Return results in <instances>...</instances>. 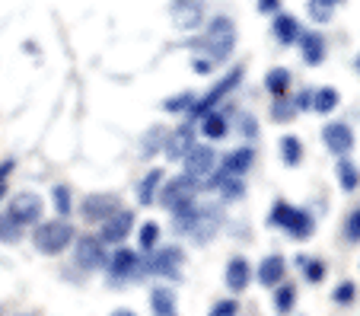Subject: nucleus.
Wrapping results in <instances>:
<instances>
[{"mask_svg":"<svg viewBox=\"0 0 360 316\" xmlns=\"http://www.w3.org/2000/svg\"><path fill=\"white\" fill-rule=\"evenodd\" d=\"M217 192H220V198L230 205V201H243L245 198V182L243 179H236V176H224L217 182Z\"/></svg>","mask_w":360,"mask_h":316,"instance_id":"nucleus-34","label":"nucleus"},{"mask_svg":"<svg viewBox=\"0 0 360 316\" xmlns=\"http://www.w3.org/2000/svg\"><path fill=\"white\" fill-rule=\"evenodd\" d=\"M214 68H217V64H214L211 58H204V55H195V61H191V70H195V74H201V77H207Z\"/></svg>","mask_w":360,"mask_h":316,"instance_id":"nucleus-44","label":"nucleus"},{"mask_svg":"<svg viewBox=\"0 0 360 316\" xmlns=\"http://www.w3.org/2000/svg\"><path fill=\"white\" fill-rule=\"evenodd\" d=\"M281 10V0H259V13H278Z\"/></svg>","mask_w":360,"mask_h":316,"instance_id":"nucleus-46","label":"nucleus"},{"mask_svg":"<svg viewBox=\"0 0 360 316\" xmlns=\"http://www.w3.org/2000/svg\"><path fill=\"white\" fill-rule=\"evenodd\" d=\"M160 236H163V227H160L157 220H147V224H141V227H137V249L150 255L153 249L160 246Z\"/></svg>","mask_w":360,"mask_h":316,"instance_id":"nucleus-30","label":"nucleus"},{"mask_svg":"<svg viewBox=\"0 0 360 316\" xmlns=\"http://www.w3.org/2000/svg\"><path fill=\"white\" fill-rule=\"evenodd\" d=\"M271 118H274L278 125H290L293 118H297V109H293V99H290V96L274 99V106H271Z\"/></svg>","mask_w":360,"mask_h":316,"instance_id":"nucleus-36","label":"nucleus"},{"mask_svg":"<svg viewBox=\"0 0 360 316\" xmlns=\"http://www.w3.org/2000/svg\"><path fill=\"white\" fill-rule=\"evenodd\" d=\"M172 4H179V0H172Z\"/></svg>","mask_w":360,"mask_h":316,"instance_id":"nucleus-50","label":"nucleus"},{"mask_svg":"<svg viewBox=\"0 0 360 316\" xmlns=\"http://www.w3.org/2000/svg\"><path fill=\"white\" fill-rule=\"evenodd\" d=\"M345 240L347 243H360V208H354L345 220Z\"/></svg>","mask_w":360,"mask_h":316,"instance_id":"nucleus-41","label":"nucleus"},{"mask_svg":"<svg viewBox=\"0 0 360 316\" xmlns=\"http://www.w3.org/2000/svg\"><path fill=\"white\" fill-rule=\"evenodd\" d=\"M198 192H201V186H198L195 179H188V176L182 172V176L163 179V186H160L157 201L166 208V211H179V208L195 205V201H198Z\"/></svg>","mask_w":360,"mask_h":316,"instance_id":"nucleus-8","label":"nucleus"},{"mask_svg":"<svg viewBox=\"0 0 360 316\" xmlns=\"http://www.w3.org/2000/svg\"><path fill=\"white\" fill-rule=\"evenodd\" d=\"M217 163H220V157H217V151H214V144H195L182 157V166H185L182 172L188 179H195L198 186H201V182H207V179L214 176Z\"/></svg>","mask_w":360,"mask_h":316,"instance_id":"nucleus-11","label":"nucleus"},{"mask_svg":"<svg viewBox=\"0 0 360 316\" xmlns=\"http://www.w3.org/2000/svg\"><path fill=\"white\" fill-rule=\"evenodd\" d=\"M147 303H150V316H179L176 291L166 288V284H153L147 294Z\"/></svg>","mask_w":360,"mask_h":316,"instance_id":"nucleus-20","label":"nucleus"},{"mask_svg":"<svg viewBox=\"0 0 360 316\" xmlns=\"http://www.w3.org/2000/svg\"><path fill=\"white\" fill-rule=\"evenodd\" d=\"M243 77H245V70H243V68H230V70H226L224 80L214 83V87L207 89V93H204L201 99H195V106H191L188 115H185V118H188V125H195V122H201L204 115L217 112V109H220V103H224V99L230 96L233 89H236L239 83H243Z\"/></svg>","mask_w":360,"mask_h":316,"instance_id":"nucleus-5","label":"nucleus"},{"mask_svg":"<svg viewBox=\"0 0 360 316\" xmlns=\"http://www.w3.org/2000/svg\"><path fill=\"white\" fill-rule=\"evenodd\" d=\"M7 214L20 230H32L35 224L45 220V198H41L39 192H20L10 198Z\"/></svg>","mask_w":360,"mask_h":316,"instance_id":"nucleus-9","label":"nucleus"},{"mask_svg":"<svg viewBox=\"0 0 360 316\" xmlns=\"http://www.w3.org/2000/svg\"><path fill=\"white\" fill-rule=\"evenodd\" d=\"M51 205H55V211L68 220L70 214H74V195H70V186H55L51 189Z\"/></svg>","mask_w":360,"mask_h":316,"instance_id":"nucleus-35","label":"nucleus"},{"mask_svg":"<svg viewBox=\"0 0 360 316\" xmlns=\"http://www.w3.org/2000/svg\"><path fill=\"white\" fill-rule=\"evenodd\" d=\"M137 227V214L131 211V208H122V211H115L105 224H99V240L105 243V246H124V240H128L131 234H134Z\"/></svg>","mask_w":360,"mask_h":316,"instance_id":"nucleus-14","label":"nucleus"},{"mask_svg":"<svg viewBox=\"0 0 360 316\" xmlns=\"http://www.w3.org/2000/svg\"><path fill=\"white\" fill-rule=\"evenodd\" d=\"M335 170H338V186L345 189V192H354V189H360V170H357V163H354L351 157H338Z\"/></svg>","mask_w":360,"mask_h":316,"instance_id":"nucleus-29","label":"nucleus"},{"mask_svg":"<svg viewBox=\"0 0 360 316\" xmlns=\"http://www.w3.org/2000/svg\"><path fill=\"white\" fill-rule=\"evenodd\" d=\"M163 179H166V172L160 170V166H153V170H150L147 176L137 182V205H143V208L153 205V201H157V195H160V186H163Z\"/></svg>","mask_w":360,"mask_h":316,"instance_id":"nucleus-22","label":"nucleus"},{"mask_svg":"<svg viewBox=\"0 0 360 316\" xmlns=\"http://www.w3.org/2000/svg\"><path fill=\"white\" fill-rule=\"evenodd\" d=\"M224 282H226V291H230V294H243L252 282V262L243 259V255H233L224 268Z\"/></svg>","mask_w":360,"mask_h":316,"instance_id":"nucleus-17","label":"nucleus"},{"mask_svg":"<svg viewBox=\"0 0 360 316\" xmlns=\"http://www.w3.org/2000/svg\"><path fill=\"white\" fill-rule=\"evenodd\" d=\"M354 131L347 122H328L326 128H322V144L328 147V153H335V157H347V153L354 151Z\"/></svg>","mask_w":360,"mask_h":316,"instance_id":"nucleus-15","label":"nucleus"},{"mask_svg":"<svg viewBox=\"0 0 360 316\" xmlns=\"http://www.w3.org/2000/svg\"><path fill=\"white\" fill-rule=\"evenodd\" d=\"M182 268H185V249L179 246V243L157 246L143 259V275L166 278V282H179V278H182Z\"/></svg>","mask_w":360,"mask_h":316,"instance_id":"nucleus-6","label":"nucleus"},{"mask_svg":"<svg viewBox=\"0 0 360 316\" xmlns=\"http://www.w3.org/2000/svg\"><path fill=\"white\" fill-rule=\"evenodd\" d=\"M13 170H16V160H4V163H0V201L7 198V182H10V176H13Z\"/></svg>","mask_w":360,"mask_h":316,"instance_id":"nucleus-42","label":"nucleus"},{"mask_svg":"<svg viewBox=\"0 0 360 316\" xmlns=\"http://www.w3.org/2000/svg\"><path fill=\"white\" fill-rule=\"evenodd\" d=\"M224 227V208L220 205H188L172 211V230L179 236H191L198 246L211 243L217 236V230Z\"/></svg>","mask_w":360,"mask_h":316,"instance_id":"nucleus-1","label":"nucleus"},{"mask_svg":"<svg viewBox=\"0 0 360 316\" xmlns=\"http://www.w3.org/2000/svg\"><path fill=\"white\" fill-rule=\"evenodd\" d=\"M332 301L338 303V307H347V303H354V301H357V284H354V282H341L338 288L332 291Z\"/></svg>","mask_w":360,"mask_h":316,"instance_id":"nucleus-39","label":"nucleus"},{"mask_svg":"<svg viewBox=\"0 0 360 316\" xmlns=\"http://www.w3.org/2000/svg\"><path fill=\"white\" fill-rule=\"evenodd\" d=\"M109 316H137V313H134V310H131V307H118V310H112Z\"/></svg>","mask_w":360,"mask_h":316,"instance_id":"nucleus-47","label":"nucleus"},{"mask_svg":"<svg viewBox=\"0 0 360 316\" xmlns=\"http://www.w3.org/2000/svg\"><path fill=\"white\" fill-rule=\"evenodd\" d=\"M284 275H287V259L281 253H271V255H265V259L259 262V268H255V278H259V284L262 288H278L281 282H284Z\"/></svg>","mask_w":360,"mask_h":316,"instance_id":"nucleus-18","label":"nucleus"},{"mask_svg":"<svg viewBox=\"0 0 360 316\" xmlns=\"http://www.w3.org/2000/svg\"><path fill=\"white\" fill-rule=\"evenodd\" d=\"M204 20V4L201 0H179L172 4V23L179 29H198Z\"/></svg>","mask_w":360,"mask_h":316,"instance_id":"nucleus-21","label":"nucleus"},{"mask_svg":"<svg viewBox=\"0 0 360 316\" xmlns=\"http://www.w3.org/2000/svg\"><path fill=\"white\" fill-rule=\"evenodd\" d=\"M300 45V55H303V61L309 64V68H319L322 61H326V35L316 32V29H309V32H300L297 39Z\"/></svg>","mask_w":360,"mask_h":316,"instance_id":"nucleus-19","label":"nucleus"},{"mask_svg":"<svg viewBox=\"0 0 360 316\" xmlns=\"http://www.w3.org/2000/svg\"><path fill=\"white\" fill-rule=\"evenodd\" d=\"M74 259L83 272H102L105 262H109V253H105V243H102L96 234H77Z\"/></svg>","mask_w":360,"mask_h":316,"instance_id":"nucleus-12","label":"nucleus"},{"mask_svg":"<svg viewBox=\"0 0 360 316\" xmlns=\"http://www.w3.org/2000/svg\"><path fill=\"white\" fill-rule=\"evenodd\" d=\"M297 268H300V275H303V282H309V284H322L328 275V265L322 259H316V255H297Z\"/></svg>","mask_w":360,"mask_h":316,"instance_id":"nucleus-26","label":"nucleus"},{"mask_svg":"<svg viewBox=\"0 0 360 316\" xmlns=\"http://www.w3.org/2000/svg\"><path fill=\"white\" fill-rule=\"evenodd\" d=\"M74 240H77V227L64 217L41 220V224L32 227V246L41 255H61L64 249L74 246Z\"/></svg>","mask_w":360,"mask_h":316,"instance_id":"nucleus-3","label":"nucleus"},{"mask_svg":"<svg viewBox=\"0 0 360 316\" xmlns=\"http://www.w3.org/2000/svg\"><path fill=\"white\" fill-rule=\"evenodd\" d=\"M354 68H357V74H360V55H357V58H354Z\"/></svg>","mask_w":360,"mask_h":316,"instance_id":"nucleus-48","label":"nucleus"},{"mask_svg":"<svg viewBox=\"0 0 360 316\" xmlns=\"http://www.w3.org/2000/svg\"><path fill=\"white\" fill-rule=\"evenodd\" d=\"M102 272H105V278H109L112 284H128L143 275V259L137 249L115 246V253H109V262H105Z\"/></svg>","mask_w":360,"mask_h":316,"instance_id":"nucleus-7","label":"nucleus"},{"mask_svg":"<svg viewBox=\"0 0 360 316\" xmlns=\"http://www.w3.org/2000/svg\"><path fill=\"white\" fill-rule=\"evenodd\" d=\"M195 144H198V141H195V128L185 122V125H179L176 131H166L163 157H166V160H182Z\"/></svg>","mask_w":360,"mask_h":316,"instance_id":"nucleus-16","label":"nucleus"},{"mask_svg":"<svg viewBox=\"0 0 360 316\" xmlns=\"http://www.w3.org/2000/svg\"><path fill=\"white\" fill-rule=\"evenodd\" d=\"M198 49H201L204 58H211L214 64H224L226 58L233 55V49H236V26H233V20L217 16V20L207 23L201 42H198Z\"/></svg>","mask_w":360,"mask_h":316,"instance_id":"nucleus-4","label":"nucleus"},{"mask_svg":"<svg viewBox=\"0 0 360 316\" xmlns=\"http://www.w3.org/2000/svg\"><path fill=\"white\" fill-rule=\"evenodd\" d=\"M22 234H26V230L16 227L13 220H10V214H7V211H0V243L13 246V243H20V240H22Z\"/></svg>","mask_w":360,"mask_h":316,"instance_id":"nucleus-37","label":"nucleus"},{"mask_svg":"<svg viewBox=\"0 0 360 316\" xmlns=\"http://www.w3.org/2000/svg\"><path fill=\"white\" fill-rule=\"evenodd\" d=\"M290 83H293V74L287 68H271L265 74V89L271 93L274 99L287 96V93H290Z\"/></svg>","mask_w":360,"mask_h":316,"instance_id":"nucleus-28","label":"nucleus"},{"mask_svg":"<svg viewBox=\"0 0 360 316\" xmlns=\"http://www.w3.org/2000/svg\"><path fill=\"white\" fill-rule=\"evenodd\" d=\"M239 131H243L245 141H255V138H259V122H255V115H243V122H239Z\"/></svg>","mask_w":360,"mask_h":316,"instance_id":"nucleus-43","label":"nucleus"},{"mask_svg":"<svg viewBox=\"0 0 360 316\" xmlns=\"http://www.w3.org/2000/svg\"><path fill=\"white\" fill-rule=\"evenodd\" d=\"M207 316H239V301L236 297H220Z\"/></svg>","mask_w":360,"mask_h":316,"instance_id":"nucleus-40","label":"nucleus"},{"mask_svg":"<svg viewBox=\"0 0 360 316\" xmlns=\"http://www.w3.org/2000/svg\"><path fill=\"white\" fill-rule=\"evenodd\" d=\"M268 227H278L284 234H290L293 240H309L316 234V217L313 211H306V208H297L290 201L278 198L271 205V214H268Z\"/></svg>","mask_w":360,"mask_h":316,"instance_id":"nucleus-2","label":"nucleus"},{"mask_svg":"<svg viewBox=\"0 0 360 316\" xmlns=\"http://www.w3.org/2000/svg\"><path fill=\"white\" fill-rule=\"evenodd\" d=\"M300 32H303V26H300L297 16H290V13H274V39H278L281 45H297Z\"/></svg>","mask_w":360,"mask_h":316,"instance_id":"nucleus-24","label":"nucleus"},{"mask_svg":"<svg viewBox=\"0 0 360 316\" xmlns=\"http://www.w3.org/2000/svg\"><path fill=\"white\" fill-rule=\"evenodd\" d=\"M335 4H341V0H309V16H313L316 23H328Z\"/></svg>","mask_w":360,"mask_h":316,"instance_id":"nucleus-38","label":"nucleus"},{"mask_svg":"<svg viewBox=\"0 0 360 316\" xmlns=\"http://www.w3.org/2000/svg\"><path fill=\"white\" fill-rule=\"evenodd\" d=\"M0 316H4V310H0Z\"/></svg>","mask_w":360,"mask_h":316,"instance_id":"nucleus-49","label":"nucleus"},{"mask_svg":"<svg viewBox=\"0 0 360 316\" xmlns=\"http://www.w3.org/2000/svg\"><path fill=\"white\" fill-rule=\"evenodd\" d=\"M271 307H274V313H278V316H290V313H293V307H297V284L281 282L278 288H274Z\"/></svg>","mask_w":360,"mask_h":316,"instance_id":"nucleus-27","label":"nucleus"},{"mask_svg":"<svg viewBox=\"0 0 360 316\" xmlns=\"http://www.w3.org/2000/svg\"><path fill=\"white\" fill-rule=\"evenodd\" d=\"M278 153H281V163L290 166V170H297L300 163H303V141L297 138V134H284V138L278 141Z\"/></svg>","mask_w":360,"mask_h":316,"instance_id":"nucleus-25","label":"nucleus"},{"mask_svg":"<svg viewBox=\"0 0 360 316\" xmlns=\"http://www.w3.org/2000/svg\"><path fill=\"white\" fill-rule=\"evenodd\" d=\"M163 141H166V128L163 125H153V128L147 131L141 138V153L143 157H157V153H163Z\"/></svg>","mask_w":360,"mask_h":316,"instance_id":"nucleus-32","label":"nucleus"},{"mask_svg":"<svg viewBox=\"0 0 360 316\" xmlns=\"http://www.w3.org/2000/svg\"><path fill=\"white\" fill-rule=\"evenodd\" d=\"M338 103H341L338 89H335V87H322V89H316V93H313V106H309V109L319 112V115H328V112L338 109Z\"/></svg>","mask_w":360,"mask_h":316,"instance_id":"nucleus-31","label":"nucleus"},{"mask_svg":"<svg viewBox=\"0 0 360 316\" xmlns=\"http://www.w3.org/2000/svg\"><path fill=\"white\" fill-rule=\"evenodd\" d=\"M255 166V151H252L249 144H243V147H236V151H230L224 160L217 163V170H214V176L204 182L207 189H217V182L224 176H236V179H243L245 172Z\"/></svg>","mask_w":360,"mask_h":316,"instance_id":"nucleus-13","label":"nucleus"},{"mask_svg":"<svg viewBox=\"0 0 360 316\" xmlns=\"http://www.w3.org/2000/svg\"><path fill=\"white\" fill-rule=\"evenodd\" d=\"M201 134L207 138V144L224 141L226 134H230V118H226V109H217V112H211V115H204L201 118Z\"/></svg>","mask_w":360,"mask_h":316,"instance_id":"nucleus-23","label":"nucleus"},{"mask_svg":"<svg viewBox=\"0 0 360 316\" xmlns=\"http://www.w3.org/2000/svg\"><path fill=\"white\" fill-rule=\"evenodd\" d=\"M122 208H124V201L118 192H89V195H83L77 214H80L86 224H105V220L115 211H122Z\"/></svg>","mask_w":360,"mask_h":316,"instance_id":"nucleus-10","label":"nucleus"},{"mask_svg":"<svg viewBox=\"0 0 360 316\" xmlns=\"http://www.w3.org/2000/svg\"><path fill=\"white\" fill-rule=\"evenodd\" d=\"M195 93L191 89H182V93H176V96H166L163 99V112H169V115H188V109L195 106Z\"/></svg>","mask_w":360,"mask_h":316,"instance_id":"nucleus-33","label":"nucleus"},{"mask_svg":"<svg viewBox=\"0 0 360 316\" xmlns=\"http://www.w3.org/2000/svg\"><path fill=\"white\" fill-rule=\"evenodd\" d=\"M309 106H313V89H300L297 96H293V109H297V112H306Z\"/></svg>","mask_w":360,"mask_h":316,"instance_id":"nucleus-45","label":"nucleus"}]
</instances>
